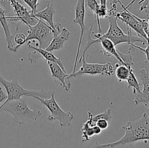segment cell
Masks as SVG:
<instances>
[{"instance_id": "obj_1", "label": "cell", "mask_w": 149, "mask_h": 148, "mask_svg": "<svg viewBox=\"0 0 149 148\" xmlns=\"http://www.w3.org/2000/svg\"><path fill=\"white\" fill-rule=\"evenodd\" d=\"M125 135L119 140L106 144L95 143L90 148H113L122 145H131L139 141L146 143L149 140V115L145 112L141 118L135 121H128L122 126Z\"/></svg>"}, {"instance_id": "obj_13", "label": "cell", "mask_w": 149, "mask_h": 148, "mask_svg": "<svg viewBox=\"0 0 149 148\" xmlns=\"http://www.w3.org/2000/svg\"><path fill=\"white\" fill-rule=\"evenodd\" d=\"M51 75L55 81H59L64 90L68 91L71 87V78L69 74L65 72L57 63L52 62H47Z\"/></svg>"}, {"instance_id": "obj_27", "label": "cell", "mask_w": 149, "mask_h": 148, "mask_svg": "<svg viewBox=\"0 0 149 148\" xmlns=\"http://www.w3.org/2000/svg\"><path fill=\"white\" fill-rule=\"evenodd\" d=\"M7 98V95L5 92L4 91V90L2 89L1 86H0V104L1 103L4 102Z\"/></svg>"}, {"instance_id": "obj_19", "label": "cell", "mask_w": 149, "mask_h": 148, "mask_svg": "<svg viewBox=\"0 0 149 148\" xmlns=\"http://www.w3.org/2000/svg\"><path fill=\"white\" fill-rule=\"evenodd\" d=\"M127 82L128 84V88H132V91H133L134 94H139L141 91V84L138 82V79H137L136 76H135V73L132 68H130V75L128 78H127Z\"/></svg>"}, {"instance_id": "obj_10", "label": "cell", "mask_w": 149, "mask_h": 148, "mask_svg": "<svg viewBox=\"0 0 149 148\" xmlns=\"http://www.w3.org/2000/svg\"><path fill=\"white\" fill-rule=\"evenodd\" d=\"M10 5L13 7L15 16H7V20L11 22L20 21L26 24V26H33L38 21V19L33 15L31 11H29L27 8L20 4L17 0H9Z\"/></svg>"}, {"instance_id": "obj_25", "label": "cell", "mask_w": 149, "mask_h": 148, "mask_svg": "<svg viewBox=\"0 0 149 148\" xmlns=\"http://www.w3.org/2000/svg\"><path fill=\"white\" fill-rule=\"evenodd\" d=\"M130 46H132V47L136 48V49H139V50H141V52H143V53L146 55V62H148V44H147V46L145 48V49H144V48L141 47V46H138V45L135 44H131Z\"/></svg>"}, {"instance_id": "obj_9", "label": "cell", "mask_w": 149, "mask_h": 148, "mask_svg": "<svg viewBox=\"0 0 149 148\" xmlns=\"http://www.w3.org/2000/svg\"><path fill=\"white\" fill-rule=\"evenodd\" d=\"M85 15H86V9H85V0H77V2L75 6V17L73 20V23H77L81 29V33L79 36V41L78 46H77V54H76L75 60L74 64V69H73L71 73L76 72L77 70V64H78L79 58V52L81 49V44H82L83 37H84V31L87 28L85 26Z\"/></svg>"}, {"instance_id": "obj_28", "label": "cell", "mask_w": 149, "mask_h": 148, "mask_svg": "<svg viewBox=\"0 0 149 148\" xmlns=\"http://www.w3.org/2000/svg\"><path fill=\"white\" fill-rule=\"evenodd\" d=\"M120 0H111L110 8L112 10H117V4Z\"/></svg>"}, {"instance_id": "obj_26", "label": "cell", "mask_w": 149, "mask_h": 148, "mask_svg": "<svg viewBox=\"0 0 149 148\" xmlns=\"http://www.w3.org/2000/svg\"><path fill=\"white\" fill-rule=\"evenodd\" d=\"M141 4H142L141 7V11H145L146 13L147 16H148V13H149V11H148V0H146V1H143L142 3H141Z\"/></svg>"}, {"instance_id": "obj_16", "label": "cell", "mask_w": 149, "mask_h": 148, "mask_svg": "<svg viewBox=\"0 0 149 148\" xmlns=\"http://www.w3.org/2000/svg\"><path fill=\"white\" fill-rule=\"evenodd\" d=\"M28 46L29 48H31L32 49L35 50L36 52H37L39 55H42L45 59H46L47 60V62H52L57 63L65 72H66V70H65V67H64V64L63 62L62 59L59 57H57L54 54L52 53V52H49V51L46 50L45 49L40 48L39 46H35L33 45L30 44L29 43L28 44Z\"/></svg>"}, {"instance_id": "obj_8", "label": "cell", "mask_w": 149, "mask_h": 148, "mask_svg": "<svg viewBox=\"0 0 149 148\" xmlns=\"http://www.w3.org/2000/svg\"><path fill=\"white\" fill-rule=\"evenodd\" d=\"M29 27L28 35L26 38V43L31 40H37L39 46L45 49L52 39V30L46 23L38 19L37 23L33 26H27Z\"/></svg>"}, {"instance_id": "obj_29", "label": "cell", "mask_w": 149, "mask_h": 148, "mask_svg": "<svg viewBox=\"0 0 149 148\" xmlns=\"http://www.w3.org/2000/svg\"><path fill=\"white\" fill-rule=\"evenodd\" d=\"M100 4L102 5H107V0H100Z\"/></svg>"}, {"instance_id": "obj_14", "label": "cell", "mask_w": 149, "mask_h": 148, "mask_svg": "<svg viewBox=\"0 0 149 148\" xmlns=\"http://www.w3.org/2000/svg\"><path fill=\"white\" fill-rule=\"evenodd\" d=\"M102 33H95L93 34L95 39H97V42H100L101 44L103 53L107 56H113L117 60L120 62L121 64L125 65L122 57H121V52L116 48V46L110 39L107 38L103 37L101 36Z\"/></svg>"}, {"instance_id": "obj_21", "label": "cell", "mask_w": 149, "mask_h": 148, "mask_svg": "<svg viewBox=\"0 0 149 148\" xmlns=\"http://www.w3.org/2000/svg\"><path fill=\"white\" fill-rule=\"evenodd\" d=\"M26 36H25V34H23V33H17L14 36H13V39H14L15 42L17 44L15 46L13 47V52H17L20 46L26 44Z\"/></svg>"}, {"instance_id": "obj_5", "label": "cell", "mask_w": 149, "mask_h": 148, "mask_svg": "<svg viewBox=\"0 0 149 148\" xmlns=\"http://www.w3.org/2000/svg\"><path fill=\"white\" fill-rule=\"evenodd\" d=\"M0 84L4 86L7 95V100L4 102L3 104L11 100H18V99L22 98V97H39L43 99H47L50 97L51 93H52V90L50 91L27 90L23 88L16 79L13 78L11 81H7L1 76V74H0Z\"/></svg>"}, {"instance_id": "obj_17", "label": "cell", "mask_w": 149, "mask_h": 148, "mask_svg": "<svg viewBox=\"0 0 149 148\" xmlns=\"http://www.w3.org/2000/svg\"><path fill=\"white\" fill-rule=\"evenodd\" d=\"M0 23L4 30V35H5V40L7 44V48L10 51L13 52V36L11 35L8 23H7V16L5 15V10L0 7Z\"/></svg>"}, {"instance_id": "obj_7", "label": "cell", "mask_w": 149, "mask_h": 148, "mask_svg": "<svg viewBox=\"0 0 149 148\" xmlns=\"http://www.w3.org/2000/svg\"><path fill=\"white\" fill-rule=\"evenodd\" d=\"M78 62H82V65L79 70L74 73H69L70 78H77L83 75H104L107 76L114 74V67L111 62L106 63H88L86 61L85 55L79 58Z\"/></svg>"}, {"instance_id": "obj_11", "label": "cell", "mask_w": 149, "mask_h": 148, "mask_svg": "<svg viewBox=\"0 0 149 148\" xmlns=\"http://www.w3.org/2000/svg\"><path fill=\"white\" fill-rule=\"evenodd\" d=\"M55 11L54 9L53 5L52 3L49 1H47L46 7L44 10H41L39 12H35L32 13L33 15L36 18L42 20L43 21H45L47 24L52 28V36L58 34L61 31V23H54V15H55Z\"/></svg>"}, {"instance_id": "obj_6", "label": "cell", "mask_w": 149, "mask_h": 148, "mask_svg": "<svg viewBox=\"0 0 149 148\" xmlns=\"http://www.w3.org/2000/svg\"><path fill=\"white\" fill-rule=\"evenodd\" d=\"M55 91H52L49 98L43 99L39 97H33V98L39 100L48 109L49 114L47 116V120H58L61 127H68L74 119V115L71 112H65L62 110L55 100Z\"/></svg>"}, {"instance_id": "obj_22", "label": "cell", "mask_w": 149, "mask_h": 148, "mask_svg": "<svg viewBox=\"0 0 149 148\" xmlns=\"http://www.w3.org/2000/svg\"><path fill=\"white\" fill-rule=\"evenodd\" d=\"M85 6H87L90 8V10L93 12V14L95 17L99 6H100L97 0H85Z\"/></svg>"}, {"instance_id": "obj_23", "label": "cell", "mask_w": 149, "mask_h": 148, "mask_svg": "<svg viewBox=\"0 0 149 148\" xmlns=\"http://www.w3.org/2000/svg\"><path fill=\"white\" fill-rule=\"evenodd\" d=\"M110 122L108 121L107 120L103 118H100L97 119L95 122V125L97 126H98L101 130H106V129L109 128V126H110Z\"/></svg>"}, {"instance_id": "obj_2", "label": "cell", "mask_w": 149, "mask_h": 148, "mask_svg": "<svg viewBox=\"0 0 149 148\" xmlns=\"http://www.w3.org/2000/svg\"><path fill=\"white\" fill-rule=\"evenodd\" d=\"M7 112L13 115V121L23 124L29 120H36L42 115L40 110L29 108L25 99L9 101L0 106V113Z\"/></svg>"}, {"instance_id": "obj_24", "label": "cell", "mask_w": 149, "mask_h": 148, "mask_svg": "<svg viewBox=\"0 0 149 148\" xmlns=\"http://www.w3.org/2000/svg\"><path fill=\"white\" fill-rule=\"evenodd\" d=\"M28 6L31 8V12L32 13L36 12L38 5H39V0H23Z\"/></svg>"}, {"instance_id": "obj_18", "label": "cell", "mask_w": 149, "mask_h": 148, "mask_svg": "<svg viewBox=\"0 0 149 148\" xmlns=\"http://www.w3.org/2000/svg\"><path fill=\"white\" fill-rule=\"evenodd\" d=\"M115 68L116 69H114V73L118 81L120 83L126 81L129 76L130 71L132 66H127L121 63H116Z\"/></svg>"}, {"instance_id": "obj_15", "label": "cell", "mask_w": 149, "mask_h": 148, "mask_svg": "<svg viewBox=\"0 0 149 148\" xmlns=\"http://www.w3.org/2000/svg\"><path fill=\"white\" fill-rule=\"evenodd\" d=\"M70 34L71 33L66 28H63L58 34L52 36V39L51 40L50 43L45 48V49L49 52L61 49L63 48L65 43L69 39Z\"/></svg>"}, {"instance_id": "obj_3", "label": "cell", "mask_w": 149, "mask_h": 148, "mask_svg": "<svg viewBox=\"0 0 149 148\" xmlns=\"http://www.w3.org/2000/svg\"><path fill=\"white\" fill-rule=\"evenodd\" d=\"M107 17L109 18V29L106 33H101V36L110 39L115 46L123 43H127L129 45H131L135 44V42H141L143 44L146 43V44H148V41L143 39L142 37L132 35L131 33V29L128 27V33L126 34L118 25V19L116 15L109 16Z\"/></svg>"}, {"instance_id": "obj_20", "label": "cell", "mask_w": 149, "mask_h": 148, "mask_svg": "<svg viewBox=\"0 0 149 148\" xmlns=\"http://www.w3.org/2000/svg\"><path fill=\"white\" fill-rule=\"evenodd\" d=\"M81 133H82V142H86L90 140V138L92 137L95 135L94 131H93V126H91L89 123V122H84L82 127L81 129Z\"/></svg>"}, {"instance_id": "obj_4", "label": "cell", "mask_w": 149, "mask_h": 148, "mask_svg": "<svg viewBox=\"0 0 149 148\" xmlns=\"http://www.w3.org/2000/svg\"><path fill=\"white\" fill-rule=\"evenodd\" d=\"M135 1V0H132L129 4L125 6L122 1H119V3L123 10L120 12H117L116 15V17L126 23L128 28L135 30L138 36L148 41V19L141 18L128 10Z\"/></svg>"}, {"instance_id": "obj_12", "label": "cell", "mask_w": 149, "mask_h": 148, "mask_svg": "<svg viewBox=\"0 0 149 148\" xmlns=\"http://www.w3.org/2000/svg\"><path fill=\"white\" fill-rule=\"evenodd\" d=\"M139 76L141 78L143 89L141 93L135 94L134 102L135 104H143L146 107L149 106V73L145 68L140 70Z\"/></svg>"}]
</instances>
